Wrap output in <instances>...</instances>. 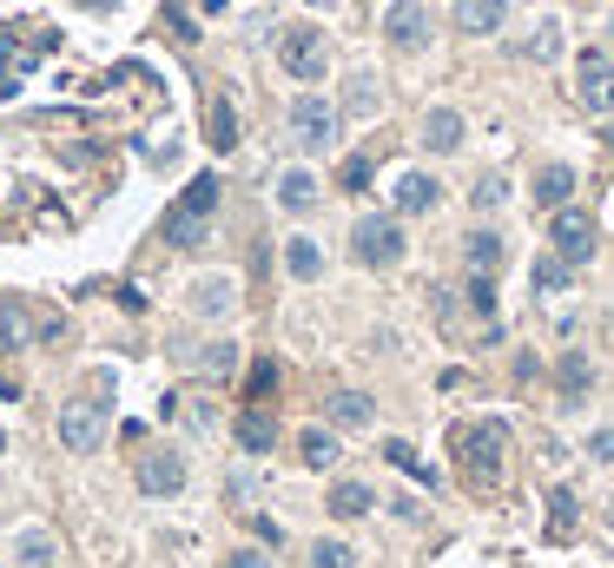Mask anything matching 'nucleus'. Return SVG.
Returning <instances> with one entry per match:
<instances>
[{
	"mask_svg": "<svg viewBox=\"0 0 614 568\" xmlns=\"http://www.w3.org/2000/svg\"><path fill=\"white\" fill-rule=\"evenodd\" d=\"M463 132H469V119H463L456 106H436V113L423 119V152H456Z\"/></svg>",
	"mask_w": 614,
	"mask_h": 568,
	"instance_id": "obj_17",
	"label": "nucleus"
},
{
	"mask_svg": "<svg viewBox=\"0 0 614 568\" xmlns=\"http://www.w3.org/2000/svg\"><path fill=\"white\" fill-rule=\"evenodd\" d=\"M231 437H238V450H245V456H265V450L278 443V417L265 411V403H245L238 424H231Z\"/></svg>",
	"mask_w": 614,
	"mask_h": 568,
	"instance_id": "obj_9",
	"label": "nucleus"
},
{
	"mask_svg": "<svg viewBox=\"0 0 614 568\" xmlns=\"http://www.w3.org/2000/svg\"><path fill=\"white\" fill-rule=\"evenodd\" d=\"M443 205V186H436L429 173H403L397 179V218H416V212H436Z\"/></svg>",
	"mask_w": 614,
	"mask_h": 568,
	"instance_id": "obj_15",
	"label": "nucleus"
},
{
	"mask_svg": "<svg viewBox=\"0 0 614 568\" xmlns=\"http://www.w3.org/2000/svg\"><path fill=\"white\" fill-rule=\"evenodd\" d=\"M502 21H509V0H456V27H463L469 40L502 34Z\"/></svg>",
	"mask_w": 614,
	"mask_h": 568,
	"instance_id": "obj_13",
	"label": "nucleus"
},
{
	"mask_svg": "<svg viewBox=\"0 0 614 568\" xmlns=\"http://www.w3.org/2000/svg\"><path fill=\"white\" fill-rule=\"evenodd\" d=\"M165 245H179V252H199V245H212V218L165 212Z\"/></svg>",
	"mask_w": 614,
	"mask_h": 568,
	"instance_id": "obj_23",
	"label": "nucleus"
},
{
	"mask_svg": "<svg viewBox=\"0 0 614 568\" xmlns=\"http://www.w3.org/2000/svg\"><path fill=\"white\" fill-rule=\"evenodd\" d=\"M0 450H8V443H0Z\"/></svg>",
	"mask_w": 614,
	"mask_h": 568,
	"instance_id": "obj_50",
	"label": "nucleus"
},
{
	"mask_svg": "<svg viewBox=\"0 0 614 568\" xmlns=\"http://www.w3.org/2000/svg\"><path fill=\"white\" fill-rule=\"evenodd\" d=\"M568 272H575V265H562V258L549 252V258L536 265V291H542V298H549V291H562V285H568Z\"/></svg>",
	"mask_w": 614,
	"mask_h": 568,
	"instance_id": "obj_38",
	"label": "nucleus"
},
{
	"mask_svg": "<svg viewBox=\"0 0 614 568\" xmlns=\"http://www.w3.org/2000/svg\"><path fill=\"white\" fill-rule=\"evenodd\" d=\"M384 40H390L397 53H423V47L436 40L423 0H390V8H384Z\"/></svg>",
	"mask_w": 614,
	"mask_h": 568,
	"instance_id": "obj_7",
	"label": "nucleus"
},
{
	"mask_svg": "<svg viewBox=\"0 0 614 568\" xmlns=\"http://www.w3.org/2000/svg\"><path fill=\"white\" fill-rule=\"evenodd\" d=\"M298 456H304V469H337L343 443H337L330 430H304V437H298Z\"/></svg>",
	"mask_w": 614,
	"mask_h": 568,
	"instance_id": "obj_28",
	"label": "nucleus"
},
{
	"mask_svg": "<svg viewBox=\"0 0 614 568\" xmlns=\"http://www.w3.org/2000/svg\"><path fill=\"white\" fill-rule=\"evenodd\" d=\"M311 568H358V548L337 542V535H324V542H311Z\"/></svg>",
	"mask_w": 614,
	"mask_h": 568,
	"instance_id": "obj_36",
	"label": "nucleus"
},
{
	"mask_svg": "<svg viewBox=\"0 0 614 568\" xmlns=\"http://www.w3.org/2000/svg\"><path fill=\"white\" fill-rule=\"evenodd\" d=\"M542 377V357L536 351H515V383H536Z\"/></svg>",
	"mask_w": 614,
	"mask_h": 568,
	"instance_id": "obj_42",
	"label": "nucleus"
},
{
	"mask_svg": "<svg viewBox=\"0 0 614 568\" xmlns=\"http://www.w3.org/2000/svg\"><path fill=\"white\" fill-rule=\"evenodd\" d=\"M324 509H330L337 522H358V516H371V509H377V496L364 490V482H330V496H324Z\"/></svg>",
	"mask_w": 614,
	"mask_h": 568,
	"instance_id": "obj_20",
	"label": "nucleus"
},
{
	"mask_svg": "<svg viewBox=\"0 0 614 568\" xmlns=\"http://www.w3.org/2000/svg\"><path fill=\"white\" fill-rule=\"evenodd\" d=\"M324 199V186H317V173H304V166H291L285 179H278V205L285 212H311Z\"/></svg>",
	"mask_w": 614,
	"mask_h": 568,
	"instance_id": "obj_22",
	"label": "nucleus"
},
{
	"mask_svg": "<svg viewBox=\"0 0 614 568\" xmlns=\"http://www.w3.org/2000/svg\"><path fill=\"white\" fill-rule=\"evenodd\" d=\"M205 146H212V152H231V146H238V106H231L225 93L212 100V119H205Z\"/></svg>",
	"mask_w": 614,
	"mask_h": 568,
	"instance_id": "obj_26",
	"label": "nucleus"
},
{
	"mask_svg": "<svg viewBox=\"0 0 614 568\" xmlns=\"http://www.w3.org/2000/svg\"><path fill=\"white\" fill-rule=\"evenodd\" d=\"M192 370H199L205 383H231V377H238V344H231V338H212V344H199Z\"/></svg>",
	"mask_w": 614,
	"mask_h": 568,
	"instance_id": "obj_18",
	"label": "nucleus"
},
{
	"mask_svg": "<svg viewBox=\"0 0 614 568\" xmlns=\"http://www.w3.org/2000/svg\"><path fill=\"white\" fill-rule=\"evenodd\" d=\"M133 482H139V496H159V503L179 496V490H186V456L159 443V450H146V456L133 463Z\"/></svg>",
	"mask_w": 614,
	"mask_h": 568,
	"instance_id": "obj_6",
	"label": "nucleus"
},
{
	"mask_svg": "<svg viewBox=\"0 0 614 568\" xmlns=\"http://www.w3.org/2000/svg\"><path fill=\"white\" fill-rule=\"evenodd\" d=\"M555 390H562L568 411L594 396V364H588V351H562V364H555Z\"/></svg>",
	"mask_w": 614,
	"mask_h": 568,
	"instance_id": "obj_11",
	"label": "nucleus"
},
{
	"mask_svg": "<svg viewBox=\"0 0 614 568\" xmlns=\"http://www.w3.org/2000/svg\"><path fill=\"white\" fill-rule=\"evenodd\" d=\"M225 568H272V561H265V555H258V548H238V555H231Z\"/></svg>",
	"mask_w": 614,
	"mask_h": 568,
	"instance_id": "obj_45",
	"label": "nucleus"
},
{
	"mask_svg": "<svg viewBox=\"0 0 614 568\" xmlns=\"http://www.w3.org/2000/svg\"><path fill=\"white\" fill-rule=\"evenodd\" d=\"M607 34H614V21H607Z\"/></svg>",
	"mask_w": 614,
	"mask_h": 568,
	"instance_id": "obj_48",
	"label": "nucleus"
},
{
	"mask_svg": "<svg viewBox=\"0 0 614 568\" xmlns=\"http://www.w3.org/2000/svg\"><path fill=\"white\" fill-rule=\"evenodd\" d=\"M251 496H258V476L238 469V476H231V503H251Z\"/></svg>",
	"mask_w": 614,
	"mask_h": 568,
	"instance_id": "obj_43",
	"label": "nucleus"
},
{
	"mask_svg": "<svg viewBox=\"0 0 614 568\" xmlns=\"http://www.w3.org/2000/svg\"><path fill=\"white\" fill-rule=\"evenodd\" d=\"M575 93H581V106H594V113L614 106V60H607V53H581V66H575Z\"/></svg>",
	"mask_w": 614,
	"mask_h": 568,
	"instance_id": "obj_8",
	"label": "nucleus"
},
{
	"mask_svg": "<svg viewBox=\"0 0 614 568\" xmlns=\"http://www.w3.org/2000/svg\"><path fill=\"white\" fill-rule=\"evenodd\" d=\"M165 21H172V34H179V40H192V47H199V21H186V8H179V0L165 8Z\"/></svg>",
	"mask_w": 614,
	"mask_h": 568,
	"instance_id": "obj_41",
	"label": "nucleus"
},
{
	"mask_svg": "<svg viewBox=\"0 0 614 568\" xmlns=\"http://www.w3.org/2000/svg\"><path fill=\"white\" fill-rule=\"evenodd\" d=\"M371 179H377V159H371V152H350V159H343V173H337L343 192H371Z\"/></svg>",
	"mask_w": 614,
	"mask_h": 568,
	"instance_id": "obj_35",
	"label": "nucleus"
},
{
	"mask_svg": "<svg viewBox=\"0 0 614 568\" xmlns=\"http://www.w3.org/2000/svg\"><path fill=\"white\" fill-rule=\"evenodd\" d=\"M186 424H192V430H212V403H205V396H199L192 411H186Z\"/></svg>",
	"mask_w": 614,
	"mask_h": 568,
	"instance_id": "obj_44",
	"label": "nucleus"
},
{
	"mask_svg": "<svg viewBox=\"0 0 614 568\" xmlns=\"http://www.w3.org/2000/svg\"><path fill=\"white\" fill-rule=\"evenodd\" d=\"M568 199H575V166H542L536 173V205L542 212H562Z\"/></svg>",
	"mask_w": 614,
	"mask_h": 568,
	"instance_id": "obj_21",
	"label": "nucleus"
},
{
	"mask_svg": "<svg viewBox=\"0 0 614 568\" xmlns=\"http://www.w3.org/2000/svg\"><path fill=\"white\" fill-rule=\"evenodd\" d=\"M403 252H410V231H403L397 212H371V218L350 225V258L364 272H390V265H403Z\"/></svg>",
	"mask_w": 614,
	"mask_h": 568,
	"instance_id": "obj_3",
	"label": "nucleus"
},
{
	"mask_svg": "<svg viewBox=\"0 0 614 568\" xmlns=\"http://www.w3.org/2000/svg\"><path fill=\"white\" fill-rule=\"evenodd\" d=\"M317 47H324V34H317L311 21H298L291 34H278V60H285V73H298V66H304Z\"/></svg>",
	"mask_w": 614,
	"mask_h": 568,
	"instance_id": "obj_24",
	"label": "nucleus"
},
{
	"mask_svg": "<svg viewBox=\"0 0 614 568\" xmlns=\"http://www.w3.org/2000/svg\"><path fill=\"white\" fill-rule=\"evenodd\" d=\"M14 555H21L27 568H53V561H60V548H53L47 529H21V535H14Z\"/></svg>",
	"mask_w": 614,
	"mask_h": 568,
	"instance_id": "obj_30",
	"label": "nucleus"
},
{
	"mask_svg": "<svg viewBox=\"0 0 614 568\" xmlns=\"http://www.w3.org/2000/svg\"><path fill=\"white\" fill-rule=\"evenodd\" d=\"M549 252H555L562 265H588V258H594V218L575 212V205L549 212Z\"/></svg>",
	"mask_w": 614,
	"mask_h": 568,
	"instance_id": "obj_5",
	"label": "nucleus"
},
{
	"mask_svg": "<svg viewBox=\"0 0 614 568\" xmlns=\"http://www.w3.org/2000/svg\"><path fill=\"white\" fill-rule=\"evenodd\" d=\"M377 106H384V87H377V73L371 66H358L350 73V87H343V119H377Z\"/></svg>",
	"mask_w": 614,
	"mask_h": 568,
	"instance_id": "obj_14",
	"label": "nucleus"
},
{
	"mask_svg": "<svg viewBox=\"0 0 614 568\" xmlns=\"http://www.w3.org/2000/svg\"><path fill=\"white\" fill-rule=\"evenodd\" d=\"M291 79H298V87H317V79H330V53L317 47V53H311V60H304V66H298Z\"/></svg>",
	"mask_w": 614,
	"mask_h": 568,
	"instance_id": "obj_39",
	"label": "nucleus"
},
{
	"mask_svg": "<svg viewBox=\"0 0 614 568\" xmlns=\"http://www.w3.org/2000/svg\"><path fill=\"white\" fill-rule=\"evenodd\" d=\"M106 430H113V377H100L93 403H86V396H73L66 411H60V443H66L73 456H93V450H106Z\"/></svg>",
	"mask_w": 614,
	"mask_h": 568,
	"instance_id": "obj_2",
	"label": "nucleus"
},
{
	"mask_svg": "<svg viewBox=\"0 0 614 568\" xmlns=\"http://www.w3.org/2000/svg\"><path fill=\"white\" fill-rule=\"evenodd\" d=\"M463 265H469V272H489V278H496V272L509 265V238H502L496 225H476V231L463 238Z\"/></svg>",
	"mask_w": 614,
	"mask_h": 568,
	"instance_id": "obj_10",
	"label": "nucleus"
},
{
	"mask_svg": "<svg viewBox=\"0 0 614 568\" xmlns=\"http://www.w3.org/2000/svg\"><path fill=\"white\" fill-rule=\"evenodd\" d=\"M278 396V357H258L245 377V403H272Z\"/></svg>",
	"mask_w": 614,
	"mask_h": 568,
	"instance_id": "obj_31",
	"label": "nucleus"
},
{
	"mask_svg": "<svg viewBox=\"0 0 614 568\" xmlns=\"http://www.w3.org/2000/svg\"><path fill=\"white\" fill-rule=\"evenodd\" d=\"M607 522H614V509H607Z\"/></svg>",
	"mask_w": 614,
	"mask_h": 568,
	"instance_id": "obj_49",
	"label": "nucleus"
},
{
	"mask_svg": "<svg viewBox=\"0 0 614 568\" xmlns=\"http://www.w3.org/2000/svg\"><path fill=\"white\" fill-rule=\"evenodd\" d=\"M186 304H192V317H231V311H238V285L212 272V278H199V285L186 291Z\"/></svg>",
	"mask_w": 614,
	"mask_h": 568,
	"instance_id": "obj_12",
	"label": "nucleus"
},
{
	"mask_svg": "<svg viewBox=\"0 0 614 568\" xmlns=\"http://www.w3.org/2000/svg\"><path fill=\"white\" fill-rule=\"evenodd\" d=\"M337 119H343V113H337L324 93H304V100L291 106V119H285V126H291V146H298V152L324 159V152L337 146Z\"/></svg>",
	"mask_w": 614,
	"mask_h": 568,
	"instance_id": "obj_4",
	"label": "nucleus"
},
{
	"mask_svg": "<svg viewBox=\"0 0 614 568\" xmlns=\"http://www.w3.org/2000/svg\"><path fill=\"white\" fill-rule=\"evenodd\" d=\"M463 304H469L476 317H496V278H489V272H469V278H463Z\"/></svg>",
	"mask_w": 614,
	"mask_h": 568,
	"instance_id": "obj_34",
	"label": "nucleus"
},
{
	"mask_svg": "<svg viewBox=\"0 0 614 568\" xmlns=\"http://www.w3.org/2000/svg\"><path fill=\"white\" fill-rule=\"evenodd\" d=\"M568 529H575V490H555V496H549V535L562 542Z\"/></svg>",
	"mask_w": 614,
	"mask_h": 568,
	"instance_id": "obj_37",
	"label": "nucleus"
},
{
	"mask_svg": "<svg viewBox=\"0 0 614 568\" xmlns=\"http://www.w3.org/2000/svg\"><path fill=\"white\" fill-rule=\"evenodd\" d=\"M601 146H607V159H614V126H607V132H601Z\"/></svg>",
	"mask_w": 614,
	"mask_h": 568,
	"instance_id": "obj_47",
	"label": "nucleus"
},
{
	"mask_svg": "<svg viewBox=\"0 0 614 568\" xmlns=\"http://www.w3.org/2000/svg\"><path fill=\"white\" fill-rule=\"evenodd\" d=\"M469 205H476V212H502V205H509V179H502V173H483V179L469 186Z\"/></svg>",
	"mask_w": 614,
	"mask_h": 568,
	"instance_id": "obj_33",
	"label": "nucleus"
},
{
	"mask_svg": "<svg viewBox=\"0 0 614 568\" xmlns=\"http://www.w3.org/2000/svg\"><path fill=\"white\" fill-rule=\"evenodd\" d=\"M34 344V311L14 304V298H0V357H21Z\"/></svg>",
	"mask_w": 614,
	"mask_h": 568,
	"instance_id": "obj_16",
	"label": "nucleus"
},
{
	"mask_svg": "<svg viewBox=\"0 0 614 568\" xmlns=\"http://www.w3.org/2000/svg\"><path fill=\"white\" fill-rule=\"evenodd\" d=\"M384 463H390V469H403V476H416V482H436V469H429V463H423L403 437H390V443H384Z\"/></svg>",
	"mask_w": 614,
	"mask_h": 568,
	"instance_id": "obj_32",
	"label": "nucleus"
},
{
	"mask_svg": "<svg viewBox=\"0 0 614 568\" xmlns=\"http://www.w3.org/2000/svg\"><path fill=\"white\" fill-rule=\"evenodd\" d=\"M588 463H614V424H601V430L588 437Z\"/></svg>",
	"mask_w": 614,
	"mask_h": 568,
	"instance_id": "obj_40",
	"label": "nucleus"
},
{
	"mask_svg": "<svg viewBox=\"0 0 614 568\" xmlns=\"http://www.w3.org/2000/svg\"><path fill=\"white\" fill-rule=\"evenodd\" d=\"M324 411H330V424H337V430H364V424L377 417V403H371L364 390H330Z\"/></svg>",
	"mask_w": 614,
	"mask_h": 568,
	"instance_id": "obj_19",
	"label": "nucleus"
},
{
	"mask_svg": "<svg viewBox=\"0 0 614 568\" xmlns=\"http://www.w3.org/2000/svg\"><path fill=\"white\" fill-rule=\"evenodd\" d=\"M450 456H456V469L469 476V482H489L502 476V463H509V417H476V424H456L450 430Z\"/></svg>",
	"mask_w": 614,
	"mask_h": 568,
	"instance_id": "obj_1",
	"label": "nucleus"
},
{
	"mask_svg": "<svg viewBox=\"0 0 614 568\" xmlns=\"http://www.w3.org/2000/svg\"><path fill=\"white\" fill-rule=\"evenodd\" d=\"M515 53L529 60V66H555V60H562V21H542V27H536L529 40H522Z\"/></svg>",
	"mask_w": 614,
	"mask_h": 568,
	"instance_id": "obj_25",
	"label": "nucleus"
},
{
	"mask_svg": "<svg viewBox=\"0 0 614 568\" xmlns=\"http://www.w3.org/2000/svg\"><path fill=\"white\" fill-rule=\"evenodd\" d=\"M304 8H317V14H330V8H337V0H304Z\"/></svg>",
	"mask_w": 614,
	"mask_h": 568,
	"instance_id": "obj_46",
	"label": "nucleus"
},
{
	"mask_svg": "<svg viewBox=\"0 0 614 568\" xmlns=\"http://www.w3.org/2000/svg\"><path fill=\"white\" fill-rule=\"evenodd\" d=\"M212 205H218V179H212V173H199V179L179 192V205H172V212H186V218H212Z\"/></svg>",
	"mask_w": 614,
	"mask_h": 568,
	"instance_id": "obj_29",
	"label": "nucleus"
},
{
	"mask_svg": "<svg viewBox=\"0 0 614 568\" xmlns=\"http://www.w3.org/2000/svg\"><path fill=\"white\" fill-rule=\"evenodd\" d=\"M285 272H291L298 285H311V278L324 272V252L311 245V238H304V231H291V245H285Z\"/></svg>",
	"mask_w": 614,
	"mask_h": 568,
	"instance_id": "obj_27",
	"label": "nucleus"
}]
</instances>
